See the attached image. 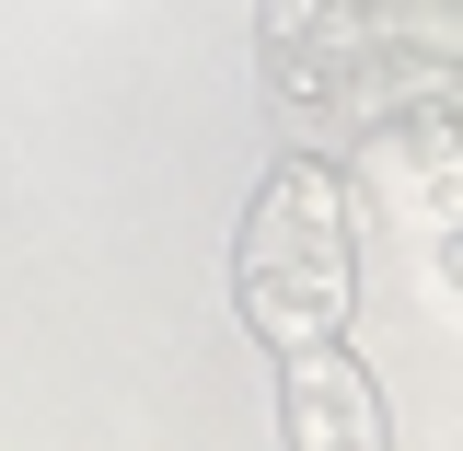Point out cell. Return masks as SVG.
<instances>
[{
  "mask_svg": "<svg viewBox=\"0 0 463 451\" xmlns=\"http://www.w3.org/2000/svg\"><path fill=\"white\" fill-rule=\"evenodd\" d=\"M243 301L267 336H325L347 313V243H336V185L313 163L267 174V221H255V255H243Z\"/></svg>",
  "mask_w": 463,
  "mask_h": 451,
  "instance_id": "1",
  "label": "cell"
}]
</instances>
